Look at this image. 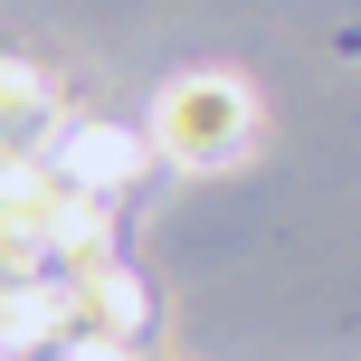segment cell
Returning <instances> with one entry per match:
<instances>
[{"instance_id":"6da1fadb","label":"cell","mask_w":361,"mask_h":361,"mask_svg":"<svg viewBox=\"0 0 361 361\" xmlns=\"http://www.w3.org/2000/svg\"><path fill=\"white\" fill-rule=\"evenodd\" d=\"M152 133H162V152H171V162L219 171L228 152H247L257 105H247V86H228V76H180V86L162 95V114H152Z\"/></svg>"},{"instance_id":"7a4b0ae2","label":"cell","mask_w":361,"mask_h":361,"mask_svg":"<svg viewBox=\"0 0 361 361\" xmlns=\"http://www.w3.org/2000/svg\"><path fill=\"white\" fill-rule=\"evenodd\" d=\"M133 171H143V143L114 133V124H86L67 152H57V180H67V190H124Z\"/></svg>"},{"instance_id":"3957f363","label":"cell","mask_w":361,"mask_h":361,"mask_svg":"<svg viewBox=\"0 0 361 361\" xmlns=\"http://www.w3.org/2000/svg\"><path fill=\"white\" fill-rule=\"evenodd\" d=\"M67 361H124V343H76Z\"/></svg>"}]
</instances>
